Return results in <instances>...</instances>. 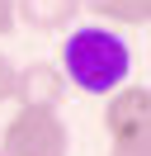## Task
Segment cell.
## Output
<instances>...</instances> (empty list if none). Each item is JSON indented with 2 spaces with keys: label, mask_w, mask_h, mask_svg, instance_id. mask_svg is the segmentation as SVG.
Segmentation results:
<instances>
[{
  "label": "cell",
  "mask_w": 151,
  "mask_h": 156,
  "mask_svg": "<svg viewBox=\"0 0 151 156\" xmlns=\"http://www.w3.org/2000/svg\"><path fill=\"white\" fill-rule=\"evenodd\" d=\"M132 52L123 43V33H113L109 24H85L71 29L61 43V76L66 85L85 90V95H113L118 85H128Z\"/></svg>",
  "instance_id": "6da1fadb"
},
{
  "label": "cell",
  "mask_w": 151,
  "mask_h": 156,
  "mask_svg": "<svg viewBox=\"0 0 151 156\" xmlns=\"http://www.w3.org/2000/svg\"><path fill=\"white\" fill-rule=\"evenodd\" d=\"M104 133H109V151L151 156V90L118 85L113 95H104Z\"/></svg>",
  "instance_id": "7a4b0ae2"
},
{
  "label": "cell",
  "mask_w": 151,
  "mask_h": 156,
  "mask_svg": "<svg viewBox=\"0 0 151 156\" xmlns=\"http://www.w3.org/2000/svg\"><path fill=\"white\" fill-rule=\"evenodd\" d=\"M0 156H71V128L61 123V109L19 104L0 133Z\"/></svg>",
  "instance_id": "3957f363"
},
{
  "label": "cell",
  "mask_w": 151,
  "mask_h": 156,
  "mask_svg": "<svg viewBox=\"0 0 151 156\" xmlns=\"http://www.w3.org/2000/svg\"><path fill=\"white\" fill-rule=\"evenodd\" d=\"M66 76L57 62H24L14 66V104L24 109H61L66 99Z\"/></svg>",
  "instance_id": "277c9868"
},
{
  "label": "cell",
  "mask_w": 151,
  "mask_h": 156,
  "mask_svg": "<svg viewBox=\"0 0 151 156\" xmlns=\"http://www.w3.org/2000/svg\"><path fill=\"white\" fill-rule=\"evenodd\" d=\"M80 14V0H14V24L33 33H61Z\"/></svg>",
  "instance_id": "5b68a950"
},
{
  "label": "cell",
  "mask_w": 151,
  "mask_h": 156,
  "mask_svg": "<svg viewBox=\"0 0 151 156\" xmlns=\"http://www.w3.org/2000/svg\"><path fill=\"white\" fill-rule=\"evenodd\" d=\"M99 24H123V29H146L151 24V0H80Z\"/></svg>",
  "instance_id": "8992f818"
},
{
  "label": "cell",
  "mask_w": 151,
  "mask_h": 156,
  "mask_svg": "<svg viewBox=\"0 0 151 156\" xmlns=\"http://www.w3.org/2000/svg\"><path fill=\"white\" fill-rule=\"evenodd\" d=\"M14 99V62L0 52V104H9Z\"/></svg>",
  "instance_id": "52a82bcc"
},
{
  "label": "cell",
  "mask_w": 151,
  "mask_h": 156,
  "mask_svg": "<svg viewBox=\"0 0 151 156\" xmlns=\"http://www.w3.org/2000/svg\"><path fill=\"white\" fill-rule=\"evenodd\" d=\"M19 24H14V0H0V38H9Z\"/></svg>",
  "instance_id": "ba28073f"
},
{
  "label": "cell",
  "mask_w": 151,
  "mask_h": 156,
  "mask_svg": "<svg viewBox=\"0 0 151 156\" xmlns=\"http://www.w3.org/2000/svg\"><path fill=\"white\" fill-rule=\"evenodd\" d=\"M109 156H118V151H109Z\"/></svg>",
  "instance_id": "9c48e42d"
}]
</instances>
